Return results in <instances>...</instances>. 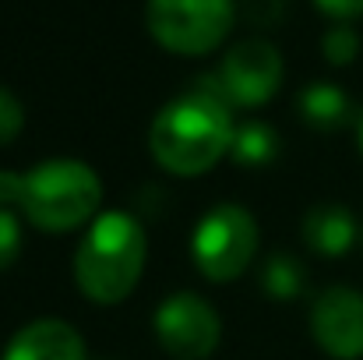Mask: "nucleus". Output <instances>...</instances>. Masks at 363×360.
<instances>
[{
	"label": "nucleus",
	"instance_id": "4",
	"mask_svg": "<svg viewBox=\"0 0 363 360\" xmlns=\"http://www.w3.org/2000/svg\"><path fill=\"white\" fill-rule=\"evenodd\" d=\"M233 0H148L145 21L152 39L180 57L212 53L233 28Z\"/></svg>",
	"mask_w": 363,
	"mask_h": 360
},
{
	"label": "nucleus",
	"instance_id": "6",
	"mask_svg": "<svg viewBox=\"0 0 363 360\" xmlns=\"http://www.w3.org/2000/svg\"><path fill=\"white\" fill-rule=\"evenodd\" d=\"M212 85L230 107L268 103L282 85V57L268 39H243L223 57Z\"/></svg>",
	"mask_w": 363,
	"mask_h": 360
},
{
	"label": "nucleus",
	"instance_id": "1",
	"mask_svg": "<svg viewBox=\"0 0 363 360\" xmlns=\"http://www.w3.org/2000/svg\"><path fill=\"white\" fill-rule=\"evenodd\" d=\"M233 134L237 127L230 103L219 96L212 78H201L198 89L177 96L155 114L148 127V148L162 170L177 177H198L233 148Z\"/></svg>",
	"mask_w": 363,
	"mask_h": 360
},
{
	"label": "nucleus",
	"instance_id": "8",
	"mask_svg": "<svg viewBox=\"0 0 363 360\" xmlns=\"http://www.w3.org/2000/svg\"><path fill=\"white\" fill-rule=\"evenodd\" d=\"M311 336L314 343L339 360L363 357V293L350 286L325 290L311 307Z\"/></svg>",
	"mask_w": 363,
	"mask_h": 360
},
{
	"label": "nucleus",
	"instance_id": "14",
	"mask_svg": "<svg viewBox=\"0 0 363 360\" xmlns=\"http://www.w3.org/2000/svg\"><path fill=\"white\" fill-rule=\"evenodd\" d=\"M321 50H325V60H328V64H335V67L353 64V60H357V53H360V36H357L350 25H335V28H328V32H325Z\"/></svg>",
	"mask_w": 363,
	"mask_h": 360
},
{
	"label": "nucleus",
	"instance_id": "12",
	"mask_svg": "<svg viewBox=\"0 0 363 360\" xmlns=\"http://www.w3.org/2000/svg\"><path fill=\"white\" fill-rule=\"evenodd\" d=\"M230 156H233L240 166H268V163L279 156V134H275L268 124L250 120V124L237 127Z\"/></svg>",
	"mask_w": 363,
	"mask_h": 360
},
{
	"label": "nucleus",
	"instance_id": "15",
	"mask_svg": "<svg viewBox=\"0 0 363 360\" xmlns=\"http://www.w3.org/2000/svg\"><path fill=\"white\" fill-rule=\"evenodd\" d=\"M21 127H25V110H21V103L14 99V92L0 89V148L11 145V141L21 134Z\"/></svg>",
	"mask_w": 363,
	"mask_h": 360
},
{
	"label": "nucleus",
	"instance_id": "16",
	"mask_svg": "<svg viewBox=\"0 0 363 360\" xmlns=\"http://www.w3.org/2000/svg\"><path fill=\"white\" fill-rule=\"evenodd\" d=\"M18 251H21V227H18V216H14L11 209L0 205V272H4L7 265H14Z\"/></svg>",
	"mask_w": 363,
	"mask_h": 360
},
{
	"label": "nucleus",
	"instance_id": "9",
	"mask_svg": "<svg viewBox=\"0 0 363 360\" xmlns=\"http://www.w3.org/2000/svg\"><path fill=\"white\" fill-rule=\"evenodd\" d=\"M0 360H85V343L74 325L43 318L11 336Z\"/></svg>",
	"mask_w": 363,
	"mask_h": 360
},
{
	"label": "nucleus",
	"instance_id": "18",
	"mask_svg": "<svg viewBox=\"0 0 363 360\" xmlns=\"http://www.w3.org/2000/svg\"><path fill=\"white\" fill-rule=\"evenodd\" d=\"M360 148H363V114H360Z\"/></svg>",
	"mask_w": 363,
	"mask_h": 360
},
{
	"label": "nucleus",
	"instance_id": "5",
	"mask_svg": "<svg viewBox=\"0 0 363 360\" xmlns=\"http://www.w3.org/2000/svg\"><path fill=\"white\" fill-rule=\"evenodd\" d=\"M194 265L212 283H230L247 272L257 254V223L243 205H216L201 216L191 237Z\"/></svg>",
	"mask_w": 363,
	"mask_h": 360
},
{
	"label": "nucleus",
	"instance_id": "17",
	"mask_svg": "<svg viewBox=\"0 0 363 360\" xmlns=\"http://www.w3.org/2000/svg\"><path fill=\"white\" fill-rule=\"evenodd\" d=\"M325 14H332V18H360L363 14V0H314Z\"/></svg>",
	"mask_w": 363,
	"mask_h": 360
},
{
	"label": "nucleus",
	"instance_id": "2",
	"mask_svg": "<svg viewBox=\"0 0 363 360\" xmlns=\"http://www.w3.org/2000/svg\"><path fill=\"white\" fill-rule=\"evenodd\" d=\"M103 184L82 159H46L28 173H0V205L18 209L35 230L67 234L96 216Z\"/></svg>",
	"mask_w": 363,
	"mask_h": 360
},
{
	"label": "nucleus",
	"instance_id": "10",
	"mask_svg": "<svg viewBox=\"0 0 363 360\" xmlns=\"http://www.w3.org/2000/svg\"><path fill=\"white\" fill-rule=\"evenodd\" d=\"M357 240V219L342 205H318L303 216V244L321 258H342Z\"/></svg>",
	"mask_w": 363,
	"mask_h": 360
},
{
	"label": "nucleus",
	"instance_id": "11",
	"mask_svg": "<svg viewBox=\"0 0 363 360\" xmlns=\"http://www.w3.org/2000/svg\"><path fill=\"white\" fill-rule=\"evenodd\" d=\"M300 114L311 127L318 131H335L350 120V96L339 89V85H328V82H314L303 89L300 96Z\"/></svg>",
	"mask_w": 363,
	"mask_h": 360
},
{
	"label": "nucleus",
	"instance_id": "13",
	"mask_svg": "<svg viewBox=\"0 0 363 360\" xmlns=\"http://www.w3.org/2000/svg\"><path fill=\"white\" fill-rule=\"evenodd\" d=\"M261 286L275 297V300H289L303 290V268L296 258L289 254H272L264 261V276H261Z\"/></svg>",
	"mask_w": 363,
	"mask_h": 360
},
{
	"label": "nucleus",
	"instance_id": "3",
	"mask_svg": "<svg viewBox=\"0 0 363 360\" xmlns=\"http://www.w3.org/2000/svg\"><path fill=\"white\" fill-rule=\"evenodd\" d=\"M145 258H148L145 227L130 212H103L78 244L74 279L89 300L117 304L138 286Z\"/></svg>",
	"mask_w": 363,
	"mask_h": 360
},
{
	"label": "nucleus",
	"instance_id": "7",
	"mask_svg": "<svg viewBox=\"0 0 363 360\" xmlns=\"http://www.w3.org/2000/svg\"><path fill=\"white\" fill-rule=\"evenodd\" d=\"M155 336L177 360H205L223 336V322L198 293H173L155 311Z\"/></svg>",
	"mask_w": 363,
	"mask_h": 360
}]
</instances>
